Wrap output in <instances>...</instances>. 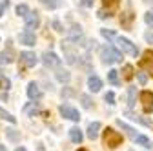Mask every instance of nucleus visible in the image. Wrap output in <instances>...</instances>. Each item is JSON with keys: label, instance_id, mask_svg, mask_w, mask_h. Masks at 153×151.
Here are the masks:
<instances>
[{"label": "nucleus", "instance_id": "obj_1", "mask_svg": "<svg viewBox=\"0 0 153 151\" xmlns=\"http://www.w3.org/2000/svg\"><path fill=\"white\" fill-rule=\"evenodd\" d=\"M122 142H124V137L119 133V131H115L111 127H106L104 129V146L115 149V147H119Z\"/></svg>", "mask_w": 153, "mask_h": 151}, {"label": "nucleus", "instance_id": "obj_2", "mask_svg": "<svg viewBox=\"0 0 153 151\" xmlns=\"http://www.w3.org/2000/svg\"><path fill=\"white\" fill-rule=\"evenodd\" d=\"M100 56H102V62L104 64H115V62H122V55L115 49L113 46H106V47H102V53H100Z\"/></svg>", "mask_w": 153, "mask_h": 151}, {"label": "nucleus", "instance_id": "obj_3", "mask_svg": "<svg viewBox=\"0 0 153 151\" xmlns=\"http://www.w3.org/2000/svg\"><path fill=\"white\" fill-rule=\"evenodd\" d=\"M117 44H119V47L122 49V53H126V55H129V56H137V55H139V47L133 44L131 40L124 38V36H119V38H117Z\"/></svg>", "mask_w": 153, "mask_h": 151}, {"label": "nucleus", "instance_id": "obj_4", "mask_svg": "<svg viewBox=\"0 0 153 151\" xmlns=\"http://www.w3.org/2000/svg\"><path fill=\"white\" fill-rule=\"evenodd\" d=\"M102 4H104V9L99 11V16L100 18H108V16H111L115 11L119 9L120 0H102Z\"/></svg>", "mask_w": 153, "mask_h": 151}, {"label": "nucleus", "instance_id": "obj_5", "mask_svg": "<svg viewBox=\"0 0 153 151\" xmlns=\"http://www.w3.org/2000/svg\"><path fill=\"white\" fill-rule=\"evenodd\" d=\"M24 20H26V29L27 31H33V29H36L38 26H40V16H38L36 11H29L24 16Z\"/></svg>", "mask_w": 153, "mask_h": 151}, {"label": "nucleus", "instance_id": "obj_6", "mask_svg": "<svg viewBox=\"0 0 153 151\" xmlns=\"http://www.w3.org/2000/svg\"><path fill=\"white\" fill-rule=\"evenodd\" d=\"M59 111H60L62 117H66V118H69V120H73V122H79V120H80V113L76 111L75 107H71V106H60Z\"/></svg>", "mask_w": 153, "mask_h": 151}, {"label": "nucleus", "instance_id": "obj_7", "mask_svg": "<svg viewBox=\"0 0 153 151\" xmlns=\"http://www.w3.org/2000/svg\"><path fill=\"white\" fill-rule=\"evenodd\" d=\"M140 102H142V111L151 113L153 111V93L151 91H142L140 93Z\"/></svg>", "mask_w": 153, "mask_h": 151}, {"label": "nucleus", "instance_id": "obj_8", "mask_svg": "<svg viewBox=\"0 0 153 151\" xmlns=\"http://www.w3.org/2000/svg\"><path fill=\"white\" fill-rule=\"evenodd\" d=\"M42 62H44V66H48V67H59V66H60V58H59L55 53H51V51H46V53L42 55Z\"/></svg>", "mask_w": 153, "mask_h": 151}, {"label": "nucleus", "instance_id": "obj_9", "mask_svg": "<svg viewBox=\"0 0 153 151\" xmlns=\"http://www.w3.org/2000/svg\"><path fill=\"white\" fill-rule=\"evenodd\" d=\"M20 62H22L26 67H35L36 62H38V58H36V55L31 53V51H22V53H20Z\"/></svg>", "mask_w": 153, "mask_h": 151}, {"label": "nucleus", "instance_id": "obj_10", "mask_svg": "<svg viewBox=\"0 0 153 151\" xmlns=\"http://www.w3.org/2000/svg\"><path fill=\"white\" fill-rule=\"evenodd\" d=\"M139 66L144 67V69H148L149 73H153V51H151V49H148V51L142 55V58H140Z\"/></svg>", "mask_w": 153, "mask_h": 151}, {"label": "nucleus", "instance_id": "obj_11", "mask_svg": "<svg viewBox=\"0 0 153 151\" xmlns=\"http://www.w3.org/2000/svg\"><path fill=\"white\" fill-rule=\"evenodd\" d=\"M27 97L31 100H40L42 98V89L38 87V84L29 82V86H27Z\"/></svg>", "mask_w": 153, "mask_h": 151}, {"label": "nucleus", "instance_id": "obj_12", "mask_svg": "<svg viewBox=\"0 0 153 151\" xmlns=\"http://www.w3.org/2000/svg\"><path fill=\"white\" fill-rule=\"evenodd\" d=\"M100 122H91L89 126H88V138H91V140H95L99 137V133H100Z\"/></svg>", "mask_w": 153, "mask_h": 151}, {"label": "nucleus", "instance_id": "obj_13", "mask_svg": "<svg viewBox=\"0 0 153 151\" xmlns=\"http://www.w3.org/2000/svg\"><path fill=\"white\" fill-rule=\"evenodd\" d=\"M18 40H20V44L24 46H35V35L31 31H26V33H20V36H18Z\"/></svg>", "mask_w": 153, "mask_h": 151}, {"label": "nucleus", "instance_id": "obj_14", "mask_svg": "<svg viewBox=\"0 0 153 151\" xmlns=\"http://www.w3.org/2000/svg\"><path fill=\"white\" fill-rule=\"evenodd\" d=\"M88 87H89L93 93H97V91H100V87H102V80H100L99 77H95V75H91V77L88 78Z\"/></svg>", "mask_w": 153, "mask_h": 151}, {"label": "nucleus", "instance_id": "obj_15", "mask_svg": "<svg viewBox=\"0 0 153 151\" xmlns=\"http://www.w3.org/2000/svg\"><path fill=\"white\" fill-rule=\"evenodd\" d=\"M133 18H135V15H133L131 11L122 13V15H120V24H122V27L129 29V27H131V22H133Z\"/></svg>", "mask_w": 153, "mask_h": 151}, {"label": "nucleus", "instance_id": "obj_16", "mask_svg": "<svg viewBox=\"0 0 153 151\" xmlns=\"http://www.w3.org/2000/svg\"><path fill=\"white\" fill-rule=\"evenodd\" d=\"M69 138H71V142H75V144H80L82 138H84V135H82V131H80L79 127H71V129H69Z\"/></svg>", "mask_w": 153, "mask_h": 151}, {"label": "nucleus", "instance_id": "obj_17", "mask_svg": "<svg viewBox=\"0 0 153 151\" xmlns=\"http://www.w3.org/2000/svg\"><path fill=\"white\" fill-rule=\"evenodd\" d=\"M80 38H82V29H80V26H73L69 29V40L71 42H79Z\"/></svg>", "mask_w": 153, "mask_h": 151}, {"label": "nucleus", "instance_id": "obj_18", "mask_svg": "<svg viewBox=\"0 0 153 151\" xmlns=\"http://www.w3.org/2000/svg\"><path fill=\"white\" fill-rule=\"evenodd\" d=\"M13 60H15V53H13L11 49L0 53V62H2V64H11Z\"/></svg>", "mask_w": 153, "mask_h": 151}, {"label": "nucleus", "instance_id": "obj_19", "mask_svg": "<svg viewBox=\"0 0 153 151\" xmlns=\"http://www.w3.org/2000/svg\"><path fill=\"white\" fill-rule=\"evenodd\" d=\"M108 80H109V84H113V86H119V84H120V80H119V71L109 69V71H108Z\"/></svg>", "mask_w": 153, "mask_h": 151}, {"label": "nucleus", "instance_id": "obj_20", "mask_svg": "<svg viewBox=\"0 0 153 151\" xmlns=\"http://www.w3.org/2000/svg\"><path fill=\"white\" fill-rule=\"evenodd\" d=\"M117 124H119V126H120V127H122V129L126 131V133H128V135H129L131 138H135V137H137V131L133 129V127H129V126H128L126 122H122V120H117Z\"/></svg>", "mask_w": 153, "mask_h": 151}, {"label": "nucleus", "instance_id": "obj_21", "mask_svg": "<svg viewBox=\"0 0 153 151\" xmlns=\"http://www.w3.org/2000/svg\"><path fill=\"white\" fill-rule=\"evenodd\" d=\"M133 140H135L137 144H140V146H144V147H151V146H153V144L149 142V138H148V137H144V135H137Z\"/></svg>", "mask_w": 153, "mask_h": 151}, {"label": "nucleus", "instance_id": "obj_22", "mask_svg": "<svg viewBox=\"0 0 153 151\" xmlns=\"http://www.w3.org/2000/svg\"><path fill=\"white\" fill-rule=\"evenodd\" d=\"M122 73H124V80H131L133 78V66H129V64H126L124 67H122Z\"/></svg>", "mask_w": 153, "mask_h": 151}, {"label": "nucleus", "instance_id": "obj_23", "mask_svg": "<svg viewBox=\"0 0 153 151\" xmlns=\"http://www.w3.org/2000/svg\"><path fill=\"white\" fill-rule=\"evenodd\" d=\"M135 95H137V89L135 87H129L128 89V104H129V107L135 106Z\"/></svg>", "mask_w": 153, "mask_h": 151}, {"label": "nucleus", "instance_id": "obj_24", "mask_svg": "<svg viewBox=\"0 0 153 151\" xmlns=\"http://www.w3.org/2000/svg\"><path fill=\"white\" fill-rule=\"evenodd\" d=\"M42 6H46L48 9H56L60 6V0H40Z\"/></svg>", "mask_w": 153, "mask_h": 151}, {"label": "nucleus", "instance_id": "obj_25", "mask_svg": "<svg viewBox=\"0 0 153 151\" xmlns=\"http://www.w3.org/2000/svg\"><path fill=\"white\" fill-rule=\"evenodd\" d=\"M0 118H2V120H7V122H11V124L16 122V118L11 115V113H7V111H4V109H0Z\"/></svg>", "mask_w": 153, "mask_h": 151}, {"label": "nucleus", "instance_id": "obj_26", "mask_svg": "<svg viewBox=\"0 0 153 151\" xmlns=\"http://www.w3.org/2000/svg\"><path fill=\"white\" fill-rule=\"evenodd\" d=\"M27 13H29V7H27L26 4H18V6H16V15H18V16H26Z\"/></svg>", "mask_w": 153, "mask_h": 151}, {"label": "nucleus", "instance_id": "obj_27", "mask_svg": "<svg viewBox=\"0 0 153 151\" xmlns=\"http://www.w3.org/2000/svg\"><path fill=\"white\" fill-rule=\"evenodd\" d=\"M24 111L27 113V115H33V117H35V113H38V106H36L35 102H31L29 106H26V107H24Z\"/></svg>", "mask_w": 153, "mask_h": 151}, {"label": "nucleus", "instance_id": "obj_28", "mask_svg": "<svg viewBox=\"0 0 153 151\" xmlns=\"http://www.w3.org/2000/svg\"><path fill=\"white\" fill-rule=\"evenodd\" d=\"M56 78H59L60 82H68V80H69V73L60 69V71H56Z\"/></svg>", "mask_w": 153, "mask_h": 151}, {"label": "nucleus", "instance_id": "obj_29", "mask_svg": "<svg viewBox=\"0 0 153 151\" xmlns=\"http://www.w3.org/2000/svg\"><path fill=\"white\" fill-rule=\"evenodd\" d=\"M6 133H7V137H9V140H13V142H16L18 138H20V133H16V131H15V129H7V131H6Z\"/></svg>", "mask_w": 153, "mask_h": 151}, {"label": "nucleus", "instance_id": "obj_30", "mask_svg": "<svg viewBox=\"0 0 153 151\" xmlns=\"http://www.w3.org/2000/svg\"><path fill=\"white\" fill-rule=\"evenodd\" d=\"M9 86H11L9 78H6V77H0V89H9Z\"/></svg>", "mask_w": 153, "mask_h": 151}, {"label": "nucleus", "instance_id": "obj_31", "mask_svg": "<svg viewBox=\"0 0 153 151\" xmlns=\"http://www.w3.org/2000/svg\"><path fill=\"white\" fill-rule=\"evenodd\" d=\"M82 106H84L86 109H89V107L93 106V102H91V98H89L88 95H82Z\"/></svg>", "mask_w": 153, "mask_h": 151}, {"label": "nucleus", "instance_id": "obj_32", "mask_svg": "<svg viewBox=\"0 0 153 151\" xmlns=\"http://www.w3.org/2000/svg\"><path fill=\"white\" fill-rule=\"evenodd\" d=\"M144 20H146V24H148L149 27H153V13H151V11H148V13L144 15Z\"/></svg>", "mask_w": 153, "mask_h": 151}, {"label": "nucleus", "instance_id": "obj_33", "mask_svg": "<svg viewBox=\"0 0 153 151\" xmlns=\"http://www.w3.org/2000/svg\"><path fill=\"white\" fill-rule=\"evenodd\" d=\"M104 100H106L108 104H111V106H113V104H115V95H113L111 91H108L106 95H104Z\"/></svg>", "mask_w": 153, "mask_h": 151}, {"label": "nucleus", "instance_id": "obj_34", "mask_svg": "<svg viewBox=\"0 0 153 151\" xmlns=\"http://www.w3.org/2000/svg\"><path fill=\"white\" fill-rule=\"evenodd\" d=\"M137 78H139L140 86H144V84L148 82V75H146V73H137Z\"/></svg>", "mask_w": 153, "mask_h": 151}, {"label": "nucleus", "instance_id": "obj_35", "mask_svg": "<svg viewBox=\"0 0 153 151\" xmlns=\"http://www.w3.org/2000/svg\"><path fill=\"white\" fill-rule=\"evenodd\" d=\"M100 33H102V36H104V38H113V36H115V33H113L111 29H102Z\"/></svg>", "mask_w": 153, "mask_h": 151}, {"label": "nucleus", "instance_id": "obj_36", "mask_svg": "<svg viewBox=\"0 0 153 151\" xmlns=\"http://www.w3.org/2000/svg\"><path fill=\"white\" fill-rule=\"evenodd\" d=\"M7 6H9V0H2V2H0V16H2V13Z\"/></svg>", "mask_w": 153, "mask_h": 151}, {"label": "nucleus", "instance_id": "obj_37", "mask_svg": "<svg viewBox=\"0 0 153 151\" xmlns=\"http://www.w3.org/2000/svg\"><path fill=\"white\" fill-rule=\"evenodd\" d=\"M144 38H146V42H149V44H153V33H151V31H148V33L144 35Z\"/></svg>", "mask_w": 153, "mask_h": 151}, {"label": "nucleus", "instance_id": "obj_38", "mask_svg": "<svg viewBox=\"0 0 153 151\" xmlns=\"http://www.w3.org/2000/svg\"><path fill=\"white\" fill-rule=\"evenodd\" d=\"M80 4H82L84 7H91V6H93V0H80Z\"/></svg>", "mask_w": 153, "mask_h": 151}, {"label": "nucleus", "instance_id": "obj_39", "mask_svg": "<svg viewBox=\"0 0 153 151\" xmlns=\"http://www.w3.org/2000/svg\"><path fill=\"white\" fill-rule=\"evenodd\" d=\"M53 27H55L56 31H59V33H62V31H64V29H62V26H60V22H56V20L53 22Z\"/></svg>", "mask_w": 153, "mask_h": 151}, {"label": "nucleus", "instance_id": "obj_40", "mask_svg": "<svg viewBox=\"0 0 153 151\" xmlns=\"http://www.w3.org/2000/svg\"><path fill=\"white\" fill-rule=\"evenodd\" d=\"M15 151H26V147H16Z\"/></svg>", "mask_w": 153, "mask_h": 151}, {"label": "nucleus", "instance_id": "obj_41", "mask_svg": "<svg viewBox=\"0 0 153 151\" xmlns=\"http://www.w3.org/2000/svg\"><path fill=\"white\" fill-rule=\"evenodd\" d=\"M144 2H146V4H153V0H144Z\"/></svg>", "mask_w": 153, "mask_h": 151}, {"label": "nucleus", "instance_id": "obj_42", "mask_svg": "<svg viewBox=\"0 0 153 151\" xmlns=\"http://www.w3.org/2000/svg\"><path fill=\"white\" fill-rule=\"evenodd\" d=\"M0 151H6V146H0Z\"/></svg>", "mask_w": 153, "mask_h": 151}, {"label": "nucleus", "instance_id": "obj_43", "mask_svg": "<svg viewBox=\"0 0 153 151\" xmlns=\"http://www.w3.org/2000/svg\"><path fill=\"white\" fill-rule=\"evenodd\" d=\"M79 151H88V149H79Z\"/></svg>", "mask_w": 153, "mask_h": 151}]
</instances>
